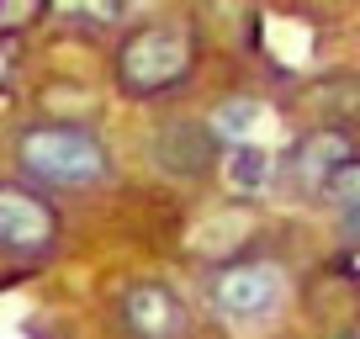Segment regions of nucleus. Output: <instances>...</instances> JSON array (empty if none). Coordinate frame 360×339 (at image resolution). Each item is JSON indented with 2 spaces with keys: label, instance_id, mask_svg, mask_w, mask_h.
Returning a JSON list of instances; mask_svg holds the SVG:
<instances>
[{
  "label": "nucleus",
  "instance_id": "obj_4",
  "mask_svg": "<svg viewBox=\"0 0 360 339\" xmlns=\"http://www.w3.org/2000/svg\"><path fill=\"white\" fill-rule=\"evenodd\" d=\"M53 244H58L53 202L22 181H0V249L16 260H43Z\"/></svg>",
  "mask_w": 360,
  "mask_h": 339
},
{
  "label": "nucleus",
  "instance_id": "obj_7",
  "mask_svg": "<svg viewBox=\"0 0 360 339\" xmlns=\"http://www.w3.org/2000/svg\"><path fill=\"white\" fill-rule=\"evenodd\" d=\"M217 143L207 138L202 122H165V133L154 138V165L165 175H202L212 165Z\"/></svg>",
  "mask_w": 360,
  "mask_h": 339
},
{
  "label": "nucleus",
  "instance_id": "obj_5",
  "mask_svg": "<svg viewBox=\"0 0 360 339\" xmlns=\"http://www.w3.org/2000/svg\"><path fill=\"white\" fill-rule=\"evenodd\" d=\"M117 313H122V328L133 339H186V307H180V297L169 292V286H159V281L127 286L122 302H117Z\"/></svg>",
  "mask_w": 360,
  "mask_h": 339
},
{
  "label": "nucleus",
  "instance_id": "obj_10",
  "mask_svg": "<svg viewBox=\"0 0 360 339\" xmlns=\"http://www.w3.org/2000/svg\"><path fill=\"white\" fill-rule=\"evenodd\" d=\"M323 196L339 207V212H360V159H349L345 170H334V175H328Z\"/></svg>",
  "mask_w": 360,
  "mask_h": 339
},
{
  "label": "nucleus",
  "instance_id": "obj_2",
  "mask_svg": "<svg viewBox=\"0 0 360 339\" xmlns=\"http://www.w3.org/2000/svg\"><path fill=\"white\" fill-rule=\"evenodd\" d=\"M191 75V37L169 22H154V27H138L122 48H117V85L122 96H165L175 85H186Z\"/></svg>",
  "mask_w": 360,
  "mask_h": 339
},
{
  "label": "nucleus",
  "instance_id": "obj_6",
  "mask_svg": "<svg viewBox=\"0 0 360 339\" xmlns=\"http://www.w3.org/2000/svg\"><path fill=\"white\" fill-rule=\"evenodd\" d=\"M349 154H355V143H349L345 127H318V133L297 138V148H292V181L307 186V191H323L328 175L349 165Z\"/></svg>",
  "mask_w": 360,
  "mask_h": 339
},
{
  "label": "nucleus",
  "instance_id": "obj_1",
  "mask_svg": "<svg viewBox=\"0 0 360 339\" xmlns=\"http://www.w3.org/2000/svg\"><path fill=\"white\" fill-rule=\"evenodd\" d=\"M16 170L48 191H90L112 181V154L79 122H37L16 138Z\"/></svg>",
  "mask_w": 360,
  "mask_h": 339
},
{
  "label": "nucleus",
  "instance_id": "obj_3",
  "mask_svg": "<svg viewBox=\"0 0 360 339\" xmlns=\"http://www.w3.org/2000/svg\"><path fill=\"white\" fill-rule=\"evenodd\" d=\"M281 297H286V276L276 260H228L207 276V302L238 324L270 318L281 307Z\"/></svg>",
  "mask_w": 360,
  "mask_h": 339
},
{
  "label": "nucleus",
  "instance_id": "obj_11",
  "mask_svg": "<svg viewBox=\"0 0 360 339\" xmlns=\"http://www.w3.org/2000/svg\"><path fill=\"white\" fill-rule=\"evenodd\" d=\"M345 234H349V238H360V212H345Z\"/></svg>",
  "mask_w": 360,
  "mask_h": 339
},
{
  "label": "nucleus",
  "instance_id": "obj_9",
  "mask_svg": "<svg viewBox=\"0 0 360 339\" xmlns=\"http://www.w3.org/2000/svg\"><path fill=\"white\" fill-rule=\"evenodd\" d=\"M228 181L238 186V191H259V186H270V154L265 148H233V170H228Z\"/></svg>",
  "mask_w": 360,
  "mask_h": 339
},
{
  "label": "nucleus",
  "instance_id": "obj_12",
  "mask_svg": "<svg viewBox=\"0 0 360 339\" xmlns=\"http://www.w3.org/2000/svg\"><path fill=\"white\" fill-rule=\"evenodd\" d=\"M345 339H360V334H345Z\"/></svg>",
  "mask_w": 360,
  "mask_h": 339
},
{
  "label": "nucleus",
  "instance_id": "obj_8",
  "mask_svg": "<svg viewBox=\"0 0 360 339\" xmlns=\"http://www.w3.org/2000/svg\"><path fill=\"white\" fill-rule=\"evenodd\" d=\"M259 122H265V106L255 101V96H228V101L212 106V117H207V138L212 143H228V148H249L259 133Z\"/></svg>",
  "mask_w": 360,
  "mask_h": 339
}]
</instances>
